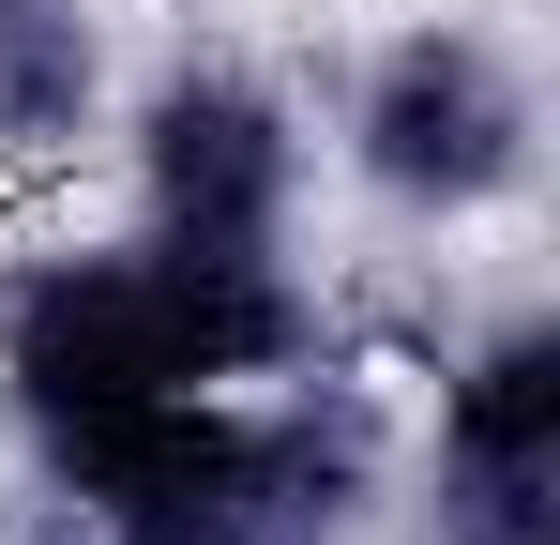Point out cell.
Listing matches in <instances>:
<instances>
[{
	"label": "cell",
	"instance_id": "8992f818",
	"mask_svg": "<svg viewBox=\"0 0 560 545\" xmlns=\"http://www.w3.org/2000/svg\"><path fill=\"white\" fill-rule=\"evenodd\" d=\"M92 15L77 0H0V152H61L92 121Z\"/></svg>",
	"mask_w": 560,
	"mask_h": 545
},
{
	"label": "cell",
	"instance_id": "277c9868",
	"mask_svg": "<svg viewBox=\"0 0 560 545\" xmlns=\"http://www.w3.org/2000/svg\"><path fill=\"white\" fill-rule=\"evenodd\" d=\"M440 545H560V349L500 334L440 394Z\"/></svg>",
	"mask_w": 560,
	"mask_h": 545
},
{
	"label": "cell",
	"instance_id": "7a4b0ae2",
	"mask_svg": "<svg viewBox=\"0 0 560 545\" xmlns=\"http://www.w3.org/2000/svg\"><path fill=\"white\" fill-rule=\"evenodd\" d=\"M77 469L106 545H334L364 500V394H152V409H106L77 440H46Z\"/></svg>",
	"mask_w": 560,
	"mask_h": 545
},
{
	"label": "cell",
	"instance_id": "3957f363",
	"mask_svg": "<svg viewBox=\"0 0 560 545\" xmlns=\"http://www.w3.org/2000/svg\"><path fill=\"white\" fill-rule=\"evenodd\" d=\"M515 152H530V106H515V77H500L469 31H409V46L364 77V182L378 197L469 212V197L515 182Z\"/></svg>",
	"mask_w": 560,
	"mask_h": 545
},
{
	"label": "cell",
	"instance_id": "6da1fadb",
	"mask_svg": "<svg viewBox=\"0 0 560 545\" xmlns=\"http://www.w3.org/2000/svg\"><path fill=\"white\" fill-rule=\"evenodd\" d=\"M303 349V303H288L273 243H137V258H46L0 303V363L31 394L46 440H77L106 409H152V394H228V379H273Z\"/></svg>",
	"mask_w": 560,
	"mask_h": 545
},
{
	"label": "cell",
	"instance_id": "5b68a950",
	"mask_svg": "<svg viewBox=\"0 0 560 545\" xmlns=\"http://www.w3.org/2000/svg\"><path fill=\"white\" fill-rule=\"evenodd\" d=\"M137 182H152V243H273L288 212V121L258 77H167L137 106Z\"/></svg>",
	"mask_w": 560,
	"mask_h": 545
}]
</instances>
